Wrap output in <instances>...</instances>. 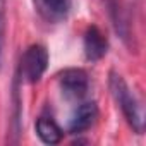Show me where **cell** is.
<instances>
[{
    "mask_svg": "<svg viewBox=\"0 0 146 146\" xmlns=\"http://www.w3.org/2000/svg\"><path fill=\"white\" fill-rule=\"evenodd\" d=\"M57 79H58V86H60L62 93L70 100H81L88 95L90 76L84 69L69 67V69L60 72L57 76Z\"/></svg>",
    "mask_w": 146,
    "mask_h": 146,
    "instance_id": "3957f363",
    "label": "cell"
},
{
    "mask_svg": "<svg viewBox=\"0 0 146 146\" xmlns=\"http://www.w3.org/2000/svg\"><path fill=\"white\" fill-rule=\"evenodd\" d=\"M83 48H84V57L90 62H98L107 55L108 41L98 26H88L86 28L84 36H83Z\"/></svg>",
    "mask_w": 146,
    "mask_h": 146,
    "instance_id": "277c9868",
    "label": "cell"
},
{
    "mask_svg": "<svg viewBox=\"0 0 146 146\" xmlns=\"http://www.w3.org/2000/svg\"><path fill=\"white\" fill-rule=\"evenodd\" d=\"M108 88H110V93H112L117 107L120 108L125 122L131 125V129L136 134H143L144 132V125H146L144 108H143L141 102L136 98V95L131 91V88L125 83V79L119 74L117 70H110V74H108Z\"/></svg>",
    "mask_w": 146,
    "mask_h": 146,
    "instance_id": "6da1fadb",
    "label": "cell"
},
{
    "mask_svg": "<svg viewBox=\"0 0 146 146\" xmlns=\"http://www.w3.org/2000/svg\"><path fill=\"white\" fill-rule=\"evenodd\" d=\"M5 33H7V0H0V65L5 46Z\"/></svg>",
    "mask_w": 146,
    "mask_h": 146,
    "instance_id": "30bf717a",
    "label": "cell"
},
{
    "mask_svg": "<svg viewBox=\"0 0 146 146\" xmlns=\"http://www.w3.org/2000/svg\"><path fill=\"white\" fill-rule=\"evenodd\" d=\"M35 129H36V136L40 137L41 143L45 144H58L62 139H64V131L62 127L55 122L53 117L50 115H40L36 119V124H35Z\"/></svg>",
    "mask_w": 146,
    "mask_h": 146,
    "instance_id": "ba28073f",
    "label": "cell"
},
{
    "mask_svg": "<svg viewBox=\"0 0 146 146\" xmlns=\"http://www.w3.org/2000/svg\"><path fill=\"white\" fill-rule=\"evenodd\" d=\"M21 117H23V100L19 95V78L16 76L14 84H12V120H11V132L16 136L14 143L19 141L21 136Z\"/></svg>",
    "mask_w": 146,
    "mask_h": 146,
    "instance_id": "9c48e42d",
    "label": "cell"
},
{
    "mask_svg": "<svg viewBox=\"0 0 146 146\" xmlns=\"http://www.w3.org/2000/svg\"><path fill=\"white\" fill-rule=\"evenodd\" d=\"M48 62H50V55H48L46 46L41 43H35V45L28 46L26 52L23 53L21 62H19V70L16 76L23 83L35 84L46 72Z\"/></svg>",
    "mask_w": 146,
    "mask_h": 146,
    "instance_id": "7a4b0ae2",
    "label": "cell"
},
{
    "mask_svg": "<svg viewBox=\"0 0 146 146\" xmlns=\"http://www.w3.org/2000/svg\"><path fill=\"white\" fill-rule=\"evenodd\" d=\"M105 5L108 7V14L113 23L115 33L122 38V41L127 46L134 48V35H131V23L125 16V9L122 7V4L119 0H105Z\"/></svg>",
    "mask_w": 146,
    "mask_h": 146,
    "instance_id": "52a82bcc",
    "label": "cell"
},
{
    "mask_svg": "<svg viewBox=\"0 0 146 146\" xmlns=\"http://www.w3.org/2000/svg\"><path fill=\"white\" fill-rule=\"evenodd\" d=\"M96 119H98V105L95 102H84L72 113L69 120V132L79 136L84 131H88L96 122Z\"/></svg>",
    "mask_w": 146,
    "mask_h": 146,
    "instance_id": "8992f818",
    "label": "cell"
},
{
    "mask_svg": "<svg viewBox=\"0 0 146 146\" xmlns=\"http://www.w3.org/2000/svg\"><path fill=\"white\" fill-rule=\"evenodd\" d=\"M38 16L52 24L64 23L70 12V0H33Z\"/></svg>",
    "mask_w": 146,
    "mask_h": 146,
    "instance_id": "5b68a950",
    "label": "cell"
}]
</instances>
